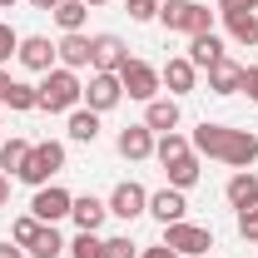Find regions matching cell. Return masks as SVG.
Here are the masks:
<instances>
[{
    "label": "cell",
    "mask_w": 258,
    "mask_h": 258,
    "mask_svg": "<svg viewBox=\"0 0 258 258\" xmlns=\"http://www.w3.org/2000/svg\"><path fill=\"white\" fill-rule=\"evenodd\" d=\"M35 90H40V109H45V114H70V109H80V99H85L80 75H75V70H64V64L45 70Z\"/></svg>",
    "instance_id": "cell-1"
},
{
    "label": "cell",
    "mask_w": 258,
    "mask_h": 258,
    "mask_svg": "<svg viewBox=\"0 0 258 258\" xmlns=\"http://www.w3.org/2000/svg\"><path fill=\"white\" fill-rule=\"evenodd\" d=\"M159 25L174 35H204L214 30V10L199 0H159Z\"/></svg>",
    "instance_id": "cell-2"
},
{
    "label": "cell",
    "mask_w": 258,
    "mask_h": 258,
    "mask_svg": "<svg viewBox=\"0 0 258 258\" xmlns=\"http://www.w3.org/2000/svg\"><path fill=\"white\" fill-rule=\"evenodd\" d=\"M60 169H64V144L60 139H45V144H30V159H25V169H20L15 179L30 184V189H45Z\"/></svg>",
    "instance_id": "cell-3"
},
{
    "label": "cell",
    "mask_w": 258,
    "mask_h": 258,
    "mask_svg": "<svg viewBox=\"0 0 258 258\" xmlns=\"http://www.w3.org/2000/svg\"><path fill=\"white\" fill-rule=\"evenodd\" d=\"M119 85H124V99H139V104L159 99V90H164L159 70H154L149 60H134V55H129V60L119 64Z\"/></svg>",
    "instance_id": "cell-4"
},
{
    "label": "cell",
    "mask_w": 258,
    "mask_h": 258,
    "mask_svg": "<svg viewBox=\"0 0 258 258\" xmlns=\"http://www.w3.org/2000/svg\"><path fill=\"white\" fill-rule=\"evenodd\" d=\"M164 243H169V248H174L179 258H209V248H214V228L179 219V224H169V228H164Z\"/></svg>",
    "instance_id": "cell-5"
},
{
    "label": "cell",
    "mask_w": 258,
    "mask_h": 258,
    "mask_svg": "<svg viewBox=\"0 0 258 258\" xmlns=\"http://www.w3.org/2000/svg\"><path fill=\"white\" fill-rule=\"evenodd\" d=\"M104 204H109V214H114V219L134 224L139 214H149V189H144V184H134V179H124V184H114V194H109Z\"/></svg>",
    "instance_id": "cell-6"
},
{
    "label": "cell",
    "mask_w": 258,
    "mask_h": 258,
    "mask_svg": "<svg viewBox=\"0 0 258 258\" xmlns=\"http://www.w3.org/2000/svg\"><path fill=\"white\" fill-rule=\"evenodd\" d=\"M124 99V85H119V75H99V70H90V85H85V109H95V114H109L114 104Z\"/></svg>",
    "instance_id": "cell-7"
},
{
    "label": "cell",
    "mask_w": 258,
    "mask_h": 258,
    "mask_svg": "<svg viewBox=\"0 0 258 258\" xmlns=\"http://www.w3.org/2000/svg\"><path fill=\"white\" fill-rule=\"evenodd\" d=\"M129 60V45L119 40V35H90V70H99V75H119V64Z\"/></svg>",
    "instance_id": "cell-8"
},
{
    "label": "cell",
    "mask_w": 258,
    "mask_h": 258,
    "mask_svg": "<svg viewBox=\"0 0 258 258\" xmlns=\"http://www.w3.org/2000/svg\"><path fill=\"white\" fill-rule=\"evenodd\" d=\"M70 204H75V194H70V189H60V184H45V189H35L30 214L40 219V224H60V219H70Z\"/></svg>",
    "instance_id": "cell-9"
},
{
    "label": "cell",
    "mask_w": 258,
    "mask_h": 258,
    "mask_svg": "<svg viewBox=\"0 0 258 258\" xmlns=\"http://www.w3.org/2000/svg\"><path fill=\"white\" fill-rule=\"evenodd\" d=\"M15 60L25 64L30 75H45V70H55V64H60V55H55L50 35H20V50H15Z\"/></svg>",
    "instance_id": "cell-10"
},
{
    "label": "cell",
    "mask_w": 258,
    "mask_h": 258,
    "mask_svg": "<svg viewBox=\"0 0 258 258\" xmlns=\"http://www.w3.org/2000/svg\"><path fill=\"white\" fill-rule=\"evenodd\" d=\"M154 139H159V134H154V129L149 124H124L119 129V139H114V149H119V154H124V159H154Z\"/></svg>",
    "instance_id": "cell-11"
},
{
    "label": "cell",
    "mask_w": 258,
    "mask_h": 258,
    "mask_svg": "<svg viewBox=\"0 0 258 258\" xmlns=\"http://www.w3.org/2000/svg\"><path fill=\"white\" fill-rule=\"evenodd\" d=\"M149 219H159L164 228L179 224V219H189V199H184V189H169V184H164L159 194H149Z\"/></svg>",
    "instance_id": "cell-12"
},
{
    "label": "cell",
    "mask_w": 258,
    "mask_h": 258,
    "mask_svg": "<svg viewBox=\"0 0 258 258\" xmlns=\"http://www.w3.org/2000/svg\"><path fill=\"white\" fill-rule=\"evenodd\" d=\"M219 159H224L228 169H253V159H258V134H248V129H228L224 154H219Z\"/></svg>",
    "instance_id": "cell-13"
},
{
    "label": "cell",
    "mask_w": 258,
    "mask_h": 258,
    "mask_svg": "<svg viewBox=\"0 0 258 258\" xmlns=\"http://www.w3.org/2000/svg\"><path fill=\"white\" fill-rule=\"evenodd\" d=\"M70 219H75V228H90V233H99V224L109 219V204H104V199H95V194H75V204H70Z\"/></svg>",
    "instance_id": "cell-14"
},
{
    "label": "cell",
    "mask_w": 258,
    "mask_h": 258,
    "mask_svg": "<svg viewBox=\"0 0 258 258\" xmlns=\"http://www.w3.org/2000/svg\"><path fill=\"white\" fill-rule=\"evenodd\" d=\"M159 80H164V90L179 99V95H189L194 85H199V70L189 64V55H174V60H169V64L159 70Z\"/></svg>",
    "instance_id": "cell-15"
},
{
    "label": "cell",
    "mask_w": 258,
    "mask_h": 258,
    "mask_svg": "<svg viewBox=\"0 0 258 258\" xmlns=\"http://www.w3.org/2000/svg\"><path fill=\"white\" fill-rule=\"evenodd\" d=\"M243 90V64L238 60H214L209 64V95H238Z\"/></svg>",
    "instance_id": "cell-16"
},
{
    "label": "cell",
    "mask_w": 258,
    "mask_h": 258,
    "mask_svg": "<svg viewBox=\"0 0 258 258\" xmlns=\"http://www.w3.org/2000/svg\"><path fill=\"white\" fill-rule=\"evenodd\" d=\"M179 119H184V114H179V99H174V95H159V99H149V104H144V124L154 129V134L179 129Z\"/></svg>",
    "instance_id": "cell-17"
},
{
    "label": "cell",
    "mask_w": 258,
    "mask_h": 258,
    "mask_svg": "<svg viewBox=\"0 0 258 258\" xmlns=\"http://www.w3.org/2000/svg\"><path fill=\"white\" fill-rule=\"evenodd\" d=\"M55 55H60L64 70H90V35L85 30H75V35H60V45H55Z\"/></svg>",
    "instance_id": "cell-18"
},
{
    "label": "cell",
    "mask_w": 258,
    "mask_h": 258,
    "mask_svg": "<svg viewBox=\"0 0 258 258\" xmlns=\"http://www.w3.org/2000/svg\"><path fill=\"white\" fill-rule=\"evenodd\" d=\"M228 50H224V35H214V30H204V35H189V64L194 70H209L214 60H224Z\"/></svg>",
    "instance_id": "cell-19"
},
{
    "label": "cell",
    "mask_w": 258,
    "mask_h": 258,
    "mask_svg": "<svg viewBox=\"0 0 258 258\" xmlns=\"http://www.w3.org/2000/svg\"><path fill=\"white\" fill-rule=\"evenodd\" d=\"M224 199L233 204V209L258 204V174H253V169H233V179L224 184Z\"/></svg>",
    "instance_id": "cell-20"
},
{
    "label": "cell",
    "mask_w": 258,
    "mask_h": 258,
    "mask_svg": "<svg viewBox=\"0 0 258 258\" xmlns=\"http://www.w3.org/2000/svg\"><path fill=\"white\" fill-rule=\"evenodd\" d=\"M224 139H228V124H214V119H204V124L189 134L194 154H209V159H219V154H224Z\"/></svg>",
    "instance_id": "cell-21"
},
{
    "label": "cell",
    "mask_w": 258,
    "mask_h": 258,
    "mask_svg": "<svg viewBox=\"0 0 258 258\" xmlns=\"http://www.w3.org/2000/svg\"><path fill=\"white\" fill-rule=\"evenodd\" d=\"M64 134H70L75 144H95V139H99V114H95V109H85V104L70 109V114H64Z\"/></svg>",
    "instance_id": "cell-22"
},
{
    "label": "cell",
    "mask_w": 258,
    "mask_h": 258,
    "mask_svg": "<svg viewBox=\"0 0 258 258\" xmlns=\"http://www.w3.org/2000/svg\"><path fill=\"white\" fill-rule=\"evenodd\" d=\"M164 179H169V189H184L189 194L199 179H204V164H199V154H184V159L164 164Z\"/></svg>",
    "instance_id": "cell-23"
},
{
    "label": "cell",
    "mask_w": 258,
    "mask_h": 258,
    "mask_svg": "<svg viewBox=\"0 0 258 258\" xmlns=\"http://www.w3.org/2000/svg\"><path fill=\"white\" fill-rule=\"evenodd\" d=\"M224 30L233 45H258V10H238V15H224Z\"/></svg>",
    "instance_id": "cell-24"
},
{
    "label": "cell",
    "mask_w": 258,
    "mask_h": 258,
    "mask_svg": "<svg viewBox=\"0 0 258 258\" xmlns=\"http://www.w3.org/2000/svg\"><path fill=\"white\" fill-rule=\"evenodd\" d=\"M50 15H55V25H60L64 35H75V30H85V20H90V5H85V0H60Z\"/></svg>",
    "instance_id": "cell-25"
},
{
    "label": "cell",
    "mask_w": 258,
    "mask_h": 258,
    "mask_svg": "<svg viewBox=\"0 0 258 258\" xmlns=\"http://www.w3.org/2000/svg\"><path fill=\"white\" fill-rule=\"evenodd\" d=\"M184 154H194L189 134L169 129V134H159V139H154V159H159V164H174V159H184Z\"/></svg>",
    "instance_id": "cell-26"
},
{
    "label": "cell",
    "mask_w": 258,
    "mask_h": 258,
    "mask_svg": "<svg viewBox=\"0 0 258 258\" xmlns=\"http://www.w3.org/2000/svg\"><path fill=\"white\" fill-rule=\"evenodd\" d=\"M64 248H70V243L60 238V228H55V224H45L40 233H35V243L25 248V253H30V258H60Z\"/></svg>",
    "instance_id": "cell-27"
},
{
    "label": "cell",
    "mask_w": 258,
    "mask_h": 258,
    "mask_svg": "<svg viewBox=\"0 0 258 258\" xmlns=\"http://www.w3.org/2000/svg\"><path fill=\"white\" fill-rule=\"evenodd\" d=\"M25 159H30V144H25V139H15V134H10V139H0V169H5L10 179L25 169Z\"/></svg>",
    "instance_id": "cell-28"
},
{
    "label": "cell",
    "mask_w": 258,
    "mask_h": 258,
    "mask_svg": "<svg viewBox=\"0 0 258 258\" xmlns=\"http://www.w3.org/2000/svg\"><path fill=\"white\" fill-rule=\"evenodd\" d=\"M5 104H10L15 114H25V109H40V90H35V85H25V80H15V85H10V99H5Z\"/></svg>",
    "instance_id": "cell-29"
},
{
    "label": "cell",
    "mask_w": 258,
    "mask_h": 258,
    "mask_svg": "<svg viewBox=\"0 0 258 258\" xmlns=\"http://www.w3.org/2000/svg\"><path fill=\"white\" fill-rule=\"evenodd\" d=\"M70 258H104V238L90 233V228H80L75 243H70Z\"/></svg>",
    "instance_id": "cell-30"
},
{
    "label": "cell",
    "mask_w": 258,
    "mask_h": 258,
    "mask_svg": "<svg viewBox=\"0 0 258 258\" xmlns=\"http://www.w3.org/2000/svg\"><path fill=\"white\" fill-rule=\"evenodd\" d=\"M40 219H35V214H20V219H15V224H10V238H15V243H20V248H30L35 243V233H40Z\"/></svg>",
    "instance_id": "cell-31"
},
{
    "label": "cell",
    "mask_w": 258,
    "mask_h": 258,
    "mask_svg": "<svg viewBox=\"0 0 258 258\" xmlns=\"http://www.w3.org/2000/svg\"><path fill=\"white\" fill-rule=\"evenodd\" d=\"M129 20L134 25H149V20H159V0H124Z\"/></svg>",
    "instance_id": "cell-32"
},
{
    "label": "cell",
    "mask_w": 258,
    "mask_h": 258,
    "mask_svg": "<svg viewBox=\"0 0 258 258\" xmlns=\"http://www.w3.org/2000/svg\"><path fill=\"white\" fill-rule=\"evenodd\" d=\"M238 238H243V243H258V204L238 209Z\"/></svg>",
    "instance_id": "cell-33"
},
{
    "label": "cell",
    "mask_w": 258,
    "mask_h": 258,
    "mask_svg": "<svg viewBox=\"0 0 258 258\" xmlns=\"http://www.w3.org/2000/svg\"><path fill=\"white\" fill-rule=\"evenodd\" d=\"M104 258H139V248L129 243V233H114V238H104Z\"/></svg>",
    "instance_id": "cell-34"
},
{
    "label": "cell",
    "mask_w": 258,
    "mask_h": 258,
    "mask_svg": "<svg viewBox=\"0 0 258 258\" xmlns=\"http://www.w3.org/2000/svg\"><path fill=\"white\" fill-rule=\"evenodd\" d=\"M15 50H20V35L10 30V25H0V70L10 64V55H15Z\"/></svg>",
    "instance_id": "cell-35"
},
{
    "label": "cell",
    "mask_w": 258,
    "mask_h": 258,
    "mask_svg": "<svg viewBox=\"0 0 258 258\" xmlns=\"http://www.w3.org/2000/svg\"><path fill=\"white\" fill-rule=\"evenodd\" d=\"M243 95L258 104V64H243Z\"/></svg>",
    "instance_id": "cell-36"
},
{
    "label": "cell",
    "mask_w": 258,
    "mask_h": 258,
    "mask_svg": "<svg viewBox=\"0 0 258 258\" xmlns=\"http://www.w3.org/2000/svg\"><path fill=\"white\" fill-rule=\"evenodd\" d=\"M238 10H258V0H219V15H238Z\"/></svg>",
    "instance_id": "cell-37"
},
{
    "label": "cell",
    "mask_w": 258,
    "mask_h": 258,
    "mask_svg": "<svg viewBox=\"0 0 258 258\" xmlns=\"http://www.w3.org/2000/svg\"><path fill=\"white\" fill-rule=\"evenodd\" d=\"M139 258H179L169 243H154V248H139Z\"/></svg>",
    "instance_id": "cell-38"
},
{
    "label": "cell",
    "mask_w": 258,
    "mask_h": 258,
    "mask_svg": "<svg viewBox=\"0 0 258 258\" xmlns=\"http://www.w3.org/2000/svg\"><path fill=\"white\" fill-rule=\"evenodd\" d=\"M0 258H30V253H25L15 238H5V243H0Z\"/></svg>",
    "instance_id": "cell-39"
},
{
    "label": "cell",
    "mask_w": 258,
    "mask_h": 258,
    "mask_svg": "<svg viewBox=\"0 0 258 258\" xmlns=\"http://www.w3.org/2000/svg\"><path fill=\"white\" fill-rule=\"evenodd\" d=\"M10 85H15V75H10V70H0V104L10 99Z\"/></svg>",
    "instance_id": "cell-40"
},
{
    "label": "cell",
    "mask_w": 258,
    "mask_h": 258,
    "mask_svg": "<svg viewBox=\"0 0 258 258\" xmlns=\"http://www.w3.org/2000/svg\"><path fill=\"white\" fill-rule=\"evenodd\" d=\"M5 204H10V174L0 169V209H5Z\"/></svg>",
    "instance_id": "cell-41"
},
{
    "label": "cell",
    "mask_w": 258,
    "mask_h": 258,
    "mask_svg": "<svg viewBox=\"0 0 258 258\" xmlns=\"http://www.w3.org/2000/svg\"><path fill=\"white\" fill-rule=\"evenodd\" d=\"M35 10H55V5H60V0H30Z\"/></svg>",
    "instance_id": "cell-42"
},
{
    "label": "cell",
    "mask_w": 258,
    "mask_h": 258,
    "mask_svg": "<svg viewBox=\"0 0 258 258\" xmlns=\"http://www.w3.org/2000/svg\"><path fill=\"white\" fill-rule=\"evenodd\" d=\"M10 5H15V0H0V10H10Z\"/></svg>",
    "instance_id": "cell-43"
},
{
    "label": "cell",
    "mask_w": 258,
    "mask_h": 258,
    "mask_svg": "<svg viewBox=\"0 0 258 258\" xmlns=\"http://www.w3.org/2000/svg\"><path fill=\"white\" fill-rule=\"evenodd\" d=\"M85 5H90V10H95V5H104V0H85Z\"/></svg>",
    "instance_id": "cell-44"
},
{
    "label": "cell",
    "mask_w": 258,
    "mask_h": 258,
    "mask_svg": "<svg viewBox=\"0 0 258 258\" xmlns=\"http://www.w3.org/2000/svg\"><path fill=\"white\" fill-rule=\"evenodd\" d=\"M0 139H5V134H0Z\"/></svg>",
    "instance_id": "cell-45"
}]
</instances>
